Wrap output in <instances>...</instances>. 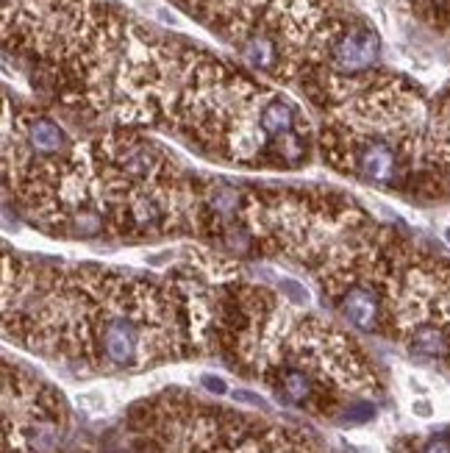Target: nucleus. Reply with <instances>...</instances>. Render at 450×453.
<instances>
[{
	"mask_svg": "<svg viewBox=\"0 0 450 453\" xmlns=\"http://www.w3.org/2000/svg\"><path fill=\"white\" fill-rule=\"evenodd\" d=\"M256 73L295 84L325 109L331 53L354 17L337 0H179Z\"/></svg>",
	"mask_w": 450,
	"mask_h": 453,
	"instance_id": "3",
	"label": "nucleus"
},
{
	"mask_svg": "<svg viewBox=\"0 0 450 453\" xmlns=\"http://www.w3.org/2000/svg\"><path fill=\"white\" fill-rule=\"evenodd\" d=\"M201 381H203V387H206V389L217 392V395H225V392H228L225 381H223V379H217V376H203Z\"/></svg>",
	"mask_w": 450,
	"mask_h": 453,
	"instance_id": "7",
	"label": "nucleus"
},
{
	"mask_svg": "<svg viewBox=\"0 0 450 453\" xmlns=\"http://www.w3.org/2000/svg\"><path fill=\"white\" fill-rule=\"evenodd\" d=\"M78 403H81L87 411H101L106 406V398L101 395V392H87V395L78 398Z\"/></svg>",
	"mask_w": 450,
	"mask_h": 453,
	"instance_id": "6",
	"label": "nucleus"
},
{
	"mask_svg": "<svg viewBox=\"0 0 450 453\" xmlns=\"http://www.w3.org/2000/svg\"><path fill=\"white\" fill-rule=\"evenodd\" d=\"M415 9L428 23L445 28L450 23V0H415Z\"/></svg>",
	"mask_w": 450,
	"mask_h": 453,
	"instance_id": "5",
	"label": "nucleus"
},
{
	"mask_svg": "<svg viewBox=\"0 0 450 453\" xmlns=\"http://www.w3.org/2000/svg\"><path fill=\"white\" fill-rule=\"evenodd\" d=\"M445 236H447V242H450V228H447V231H445Z\"/></svg>",
	"mask_w": 450,
	"mask_h": 453,
	"instance_id": "8",
	"label": "nucleus"
},
{
	"mask_svg": "<svg viewBox=\"0 0 450 453\" xmlns=\"http://www.w3.org/2000/svg\"><path fill=\"white\" fill-rule=\"evenodd\" d=\"M159 50L148 128L179 136L206 159L248 170H295L311 159V126L284 95L175 39H162Z\"/></svg>",
	"mask_w": 450,
	"mask_h": 453,
	"instance_id": "1",
	"label": "nucleus"
},
{
	"mask_svg": "<svg viewBox=\"0 0 450 453\" xmlns=\"http://www.w3.org/2000/svg\"><path fill=\"white\" fill-rule=\"evenodd\" d=\"M131 23L106 0H4V48L62 104L109 114Z\"/></svg>",
	"mask_w": 450,
	"mask_h": 453,
	"instance_id": "2",
	"label": "nucleus"
},
{
	"mask_svg": "<svg viewBox=\"0 0 450 453\" xmlns=\"http://www.w3.org/2000/svg\"><path fill=\"white\" fill-rule=\"evenodd\" d=\"M6 453H53L62 445L67 411L53 389L19 367L4 370Z\"/></svg>",
	"mask_w": 450,
	"mask_h": 453,
	"instance_id": "4",
	"label": "nucleus"
}]
</instances>
